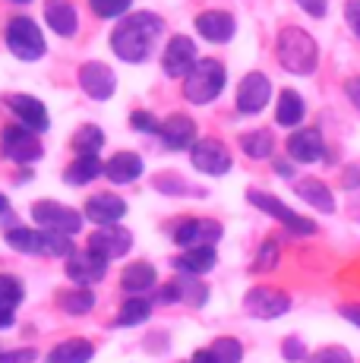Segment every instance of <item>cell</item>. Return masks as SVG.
<instances>
[{
    "mask_svg": "<svg viewBox=\"0 0 360 363\" xmlns=\"http://www.w3.org/2000/svg\"><path fill=\"white\" fill-rule=\"evenodd\" d=\"M6 243L10 250L16 253H26V256H64L70 259L76 253L73 247V237L67 234H54V231H35V228H6Z\"/></svg>",
    "mask_w": 360,
    "mask_h": 363,
    "instance_id": "3957f363",
    "label": "cell"
},
{
    "mask_svg": "<svg viewBox=\"0 0 360 363\" xmlns=\"http://www.w3.org/2000/svg\"><path fill=\"white\" fill-rule=\"evenodd\" d=\"M152 186H155L158 193H164V196H203L199 186H190L184 177H177V174H162V177L152 180Z\"/></svg>",
    "mask_w": 360,
    "mask_h": 363,
    "instance_id": "836d02e7",
    "label": "cell"
},
{
    "mask_svg": "<svg viewBox=\"0 0 360 363\" xmlns=\"http://www.w3.org/2000/svg\"><path fill=\"white\" fill-rule=\"evenodd\" d=\"M354 184H360V171H357V167L344 174V186H354Z\"/></svg>",
    "mask_w": 360,
    "mask_h": 363,
    "instance_id": "816d5d0a",
    "label": "cell"
},
{
    "mask_svg": "<svg viewBox=\"0 0 360 363\" xmlns=\"http://www.w3.org/2000/svg\"><path fill=\"white\" fill-rule=\"evenodd\" d=\"M275 54H279V64L294 76H310L316 67H320V45L307 29L300 26H285L279 32V45H275Z\"/></svg>",
    "mask_w": 360,
    "mask_h": 363,
    "instance_id": "7a4b0ae2",
    "label": "cell"
},
{
    "mask_svg": "<svg viewBox=\"0 0 360 363\" xmlns=\"http://www.w3.org/2000/svg\"><path fill=\"white\" fill-rule=\"evenodd\" d=\"M123 215H127V202L117 196V193H95V196L86 199V208H82V218L99 228L117 225Z\"/></svg>",
    "mask_w": 360,
    "mask_h": 363,
    "instance_id": "ac0fdd59",
    "label": "cell"
},
{
    "mask_svg": "<svg viewBox=\"0 0 360 363\" xmlns=\"http://www.w3.org/2000/svg\"><path fill=\"white\" fill-rule=\"evenodd\" d=\"M297 6H300L307 16L322 19V16H325V6H329V0H297Z\"/></svg>",
    "mask_w": 360,
    "mask_h": 363,
    "instance_id": "f6af8a7d",
    "label": "cell"
},
{
    "mask_svg": "<svg viewBox=\"0 0 360 363\" xmlns=\"http://www.w3.org/2000/svg\"><path fill=\"white\" fill-rule=\"evenodd\" d=\"M70 145L76 155H99V149L105 145V130L95 127V123H82V127L73 133Z\"/></svg>",
    "mask_w": 360,
    "mask_h": 363,
    "instance_id": "1f68e13d",
    "label": "cell"
},
{
    "mask_svg": "<svg viewBox=\"0 0 360 363\" xmlns=\"http://www.w3.org/2000/svg\"><path fill=\"white\" fill-rule=\"evenodd\" d=\"M57 306L67 313V316H86L95 306V294L89 288H67L57 291Z\"/></svg>",
    "mask_w": 360,
    "mask_h": 363,
    "instance_id": "4dcf8cb0",
    "label": "cell"
},
{
    "mask_svg": "<svg viewBox=\"0 0 360 363\" xmlns=\"http://www.w3.org/2000/svg\"><path fill=\"white\" fill-rule=\"evenodd\" d=\"M275 265H279V243L269 237L266 243H262V250L256 253V262H253V269L256 272H272Z\"/></svg>",
    "mask_w": 360,
    "mask_h": 363,
    "instance_id": "f35d334b",
    "label": "cell"
},
{
    "mask_svg": "<svg viewBox=\"0 0 360 363\" xmlns=\"http://www.w3.org/2000/svg\"><path fill=\"white\" fill-rule=\"evenodd\" d=\"M108 275V259L95 256L92 250H79L67 259V278L76 284V288H92V284L105 281Z\"/></svg>",
    "mask_w": 360,
    "mask_h": 363,
    "instance_id": "4fadbf2b",
    "label": "cell"
},
{
    "mask_svg": "<svg viewBox=\"0 0 360 363\" xmlns=\"http://www.w3.org/2000/svg\"><path fill=\"white\" fill-rule=\"evenodd\" d=\"M281 357H285L288 363H303L307 360V345H303L297 335H291V338L281 341Z\"/></svg>",
    "mask_w": 360,
    "mask_h": 363,
    "instance_id": "60d3db41",
    "label": "cell"
},
{
    "mask_svg": "<svg viewBox=\"0 0 360 363\" xmlns=\"http://www.w3.org/2000/svg\"><path fill=\"white\" fill-rule=\"evenodd\" d=\"M10 4H32V0H10Z\"/></svg>",
    "mask_w": 360,
    "mask_h": 363,
    "instance_id": "11a10c76",
    "label": "cell"
},
{
    "mask_svg": "<svg viewBox=\"0 0 360 363\" xmlns=\"http://www.w3.org/2000/svg\"><path fill=\"white\" fill-rule=\"evenodd\" d=\"M6 208H10V199H6L4 193H0V215H6Z\"/></svg>",
    "mask_w": 360,
    "mask_h": 363,
    "instance_id": "db71d44e",
    "label": "cell"
},
{
    "mask_svg": "<svg viewBox=\"0 0 360 363\" xmlns=\"http://www.w3.org/2000/svg\"><path fill=\"white\" fill-rule=\"evenodd\" d=\"M158 139L171 152L193 149V143H196V123L186 114H168L164 121H158Z\"/></svg>",
    "mask_w": 360,
    "mask_h": 363,
    "instance_id": "e0dca14e",
    "label": "cell"
},
{
    "mask_svg": "<svg viewBox=\"0 0 360 363\" xmlns=\"http://www.w3.org/2000/svg\"><path fill=\"white\" fill-rule=\"evenodd\" d=\"M6 108H10L13 117H19V123L32 133H45L47 127H51V121H47V108L38 99H32V95H23V92L6 95Z\"/></svg>",
    "mask_w": 360,
    "mask_h": 363,
    "instance_id": "ffe728a7",
    "label": "cell"
},
{
    "mask_svg": "<svg viewBox=\"0 0 360 363\" xmlns=\"http://www.w3.org/2000/svg\"><path fill=\"white\" fill-rule=\"evenodd\" d=\"M186 363H215V360H212L209 347H203V351H196V354H193V357H190V360H186Z\"/></svg>",
    "mask_w": 360,
    "mask_h": 363,
    "instance_id": "f907efd6",
    "label": "cell"
},
{
    "mask_svg": "<svg viewBox=\"0 0 360 363\" xmlns=\"http://www.w3.org/2000/svg\"><path fill=\"white\" fill-rule=\"evenodd\" d=\"M130 127L140 133H158V121L149 111H133V114H130Z\"/></svg>",
    "mask_w": 360,
    "mask_h": 363,
    "instance_id": "b9f144b4",
    "label": "cell"
},
{
    "mask_svg": "<svg viewBox=\"0 0 360 363\" xmlns=\"http://www.w3.org/2000/svg\"><path fill=\"white\" fill-rule=\"evenodd\" d=\"M0 155L10 158L13 164H35L45 149L38 143V133L26 130L23 123H13L0 130Z\"/></svg>",
    "mask_w": 360,
    "mask_h": 363,
    "instance_id": "52a82bcc",
    "label": "cell"
},
{
    "mask_svg": "<svg viewBox=\"0 0 360 363\" xmlns=\"http://www.w3.org/2000/svg\"><path fill=\"white\" fill-rule=\"evenodd\" d=\"M45 19L54 29V35H64V38L76 35V26H79V13H76V6L70 4V0H47Z\"/></svg>",
    "mask_w": 360,
    "mask_h": 363,
    "instance_id": "cb8c5ba5",
    "label": "cell"
},
{
    "mask_svg": "<svg viewBox=\"0 0 360 363\" xmlns=\"http://www.w3.org/2000/svg\"><path fill=\"white\" fill-rule=\"evenodd\" d=\"M162 32H164L162 16H155V13H149V10L130 13V16H123L120 23L114 26V32H111V51L120 60H127V64H142V60L152 57Z\"/></svg>",
    "mask_w": 360,
    "mask_h": 363,
    "instance_id": "6da1fadb",
    "label": "cell"
},
{
    "mask_svg": "<svg viewBox=\"0 0 360 363\" xmlns=\"http://www.w3.org/2000/svg\"><path fill=\"white\" fill-rule=\"evenodd\" d=\"M6 48H10L13 57L19 60H38L45 57L47 45H45V35L29 16H13L6 23Z\"/></svg>",
    "mask_w": 360,
    "mask_h": 363,
    "instance_id": "5b68a950",
    "label": "cell"
},
{
    "mask_svg": "<svg viewBox=\"0 0 360 363\" xmlns=\"http://www.w3.org/2000/svg\"><path fill=\"white\" fill-rule=\"evenodd\" d=\"M32 218H35V225L41 231H54V234H79L82 228V215L76 212V208L64 206V202H54V199H38L35 206H32Z\"/></svg>",
    "mask_w": 360,
    "mask_h": 363,
    "instance_id": "ba28073f",
    "label": "cell"
},
{
    "mask_svg": "<svg viewBox=\"0 0 360 363\" xmlns=\"http://www.w3.org/2000/svg\"><path fill=\"white\" fill-rule=\"evenodd\" d=\"M196 32L212 45H225V41L234 38L237 23H234V16L227 10H203L196 16Z\"/></svg>",
    "mask_w": 360,
    "mask_h": 363,
    "instance_id": "44dd1931",
    "label": "cell"
},
{
    "mask_svg": "<svg viewBox=\"0 0 360 363\" xmlns=\"http://www.w3.org/2000/svg\"><path fill=\"white\" fill-rule=\"evenodd\" d=\"M155 284H158V272H155V265H149V262H130L120 275V288L133 297L152 291Z\"/></svg>",
    "mask_w": 360,
    "mask_h": 363,
    "instance_id": "d4e9b609",
    "label": "cell"
},
{
    "mask_svg": "<svg viewBox=\"0 0 360 363\" xmlns=\"http://www.w3.org/2000/svg\"><path fill=\"white\" fill-rule=\"evenodd\" d=\"M79 86L89 99L108 101L117 89V76H114V69L108 64H101V60H89V64L79 67Z\"/></svg>",
    "mask_w": 360,
    "mask_h": 363,
    "instance_id": "9a60e30c",
    "label": "cell"
},
{
    "mask_svg": "<svg viewBox=\"0 0 360 363\" xmlns=\"http://www.w3.org/2000/svg\"><path fill=\"white\" fill-rule=\"evenodd\" d=\"M13 319H16V316H13V313H0V329H10V325H13Z\"/></svg>",
    "mask_w": 360,
    "mask_h": 363,
    "instance_id": "f5cc1de1",
    "label": "cell"
},
{
    "mask_svg": "<svg viewBox=\"0 0 360 363\" xmlns=\"http://www.w3.org/2000/svg\"><path fill=\"white\" fill-rule=\"evenodd\" d=\"M338 313H342L351 325H357V329H360V303H342V306H338Z\"/></svg>",
    "mask_w": 360,
    "mask_h": 363,
    "instance_id": "c3c4849f",
    "label": "cell"
},
{
    "mask_svg": "<svg viewBox=\"0 0 360 363\" xmlns=\"http://www.w3.org/2000/svg\"><path fill=\"white\" fill-rule=\"evenodd\" d=\"M344 19H348L351 32L360 38V0H344Z\"/></svg>",
    "mask_w": 360,
    "mask_h": 363,
    "instance_id": "ee69618b",
    "label": "cell"
},
{
    "mask_svg": "<svg viewBox=\"0 0 360 363\" xmlns=\"http://www.w3.org/2000/svg\"><path fill=\"white\" fill-rule=\"evenodd\" d=\"M149 316H152V300L130 297L127 303L117 310V325H120V329H133V325H142Z\"/></svg>",
    "mask_w": 360,
    "mask_h": 363,
    "instance_id": "d6a6232c",
    "label": "cell"
},
{
    "mask_svg": "<svg viewBox=\"0 0 360 363\" xmlns=\"http://www.w3.org/2000/svg\"><path fill=\"white\" fill-rule=\"evenodd\" d=\"M95 16L101 19H117V16H127V10L133 6V0H89Z\"/></svg>",
    "mask_w": 360,
    "mask_h": 363,
    "instance_id": "8d00e7d4",
    "label": "cell"
},
{
    "mask_svg": "<svg viewBox=\"0 0 360 363\" xmlns=\"http://www.w3.org/2000/svg\"><path fill=\"white\" fill-rule=\"evenodd\" d=\"M38 351L35 347H16V351H0V363H35Z\"/></svg>",
    "mask_w": 360,
    "mask_h": 363,
    "instance_id": "7bdbcfd3",
    "label": "cell"
},
{
    "mask_svg": "<svg viewBox=\"0 0 360 363\" xmlns=\"http://www.w3.org/2000/svg\"><path fill=\"white\" fill-rule=\"evenodd\" d=\"M297 196H300L307 206H313L316 212H335V196L332 190L322 184L320 177H307V180H297Z\"/></svg>",
    "mask_w": 360,
    "mask_h": 363,
    "instance_id": "83f0119b",
    "label": "cell"
},
{
    "mask_svg": "<svg viewBox=\"0 0 360 363\" xmlns=\"http://www.w3.org/2000/svg\"><path fill=\"white\" fill-rule=\"evenodd\" d=\"M190 162L196 171L209 174V177H221V174H227L234 167V158H231V152H227V145L215 136L196 139L190 149Z\"/></svg>",
    "mask_w": 360,
    "mask_h": 363,
    "instance_id": "9c48e42d",
    "label": "cell"
},
{
    "mask_svg": "<svg viewBox=\"0 0 360 363\" xmlns=\"http://www.w3.org/2000/svg\"><path fill=\"white\" fill-rule=\"evenodd\" d=\"M95 357V347L89 338H67L51 347L47 363H89Z\"/></svg>",
    "mask_w": 360,
    "mask_h": 363,
    "instance_id": "4316f807",
    "label": "cell"
},
{
    "mask_svg": "<svg viewBox=\"0 0 360 363\" xmlns=\"http://www.w3.org/2000/svg\"><path fill=\"white\" fill-rule=\"evenodd\" d=\"M26 297V288L19 278L13 275H0V313H13Z\"/></svg>",
    "mask_w": 360,
    "mask_h": 363,
    "instance_id": "e575fe53",
    "label": "cell"
},
{
    "mask_svg": "<svg viewBox=\"0 0 360 363\" xmlns=\"http://www.w3.org/2000/svg\"><path fill=\"white\" fill-rule=\"evenodd\" d=\"M218 262L215 247H196V250H184V253L174 259V269L186 278H199V275H209Z\"/></svg>",
    "mask_w": 360,
    "mask_h": 363,
    "instance_id": "603a6c76",
    "label": "cell"
},
{
    "mask_svg": "<svg viewBox=\"0 0 360 363\" xmlns=\"http://www.w3.org/2000/svg\"><path fill=\"white\" fill-rule=\"evenodd\" d=\"M244 310L250 313L253 319H259V323H272V319L285 316V313L291 310V297L285 294V291L279 288H250L244 297Z\"/></svg>",
    "mask_w": 360,
    "mask_h": 363,
    "instance_id": "30bf717a",
    "label": "cell"
},
{
    "mask_svg": "<svg viewBox=\"0 0 360 363\" xmlns=\"http://www.w3.org/2000/svg\"><path fill=\"white\" fill-rule=\"evenodd\" d=\"M344 95H348V101L360 111V76H351V79L344 82Z\"/></svg>",
    "mask_w": 360,
    "mask_h": 363,
    "instance_id": "7dc6e473",
    "label": "cell"
},
{
    "mask_svg": "<svg viewBox=\"0 0 360 363\" xmlns=\"http://www.w3.org/2000/svg\"><path fill=\"white\" fill-rule=\"evenodd\" d=\"M225 67L215 57H206L196 60V67L184 76V99L190 104H209L215 101L221 92H225Z\"/></svg>",
    "mask_w": 360,
    "mask_h": 363,
    "instance_id": "277c9868",
    "label": "cell"
},
{
    "mask_svg": "<svg viewBox=\"0 0 360 363\" xmlns=\"http://www.w3.org/2000/svg\"><path fill=\"white\" fill-rule=\"evenodd\" d=\"M247 202L250 206H256L259 212H266V215H272L279 225H285L291 234H300V237H307V234H316V221H310V218H303V215H297L291 206H285L279 196H272V193H266V190H247Z\"/></svg>",
    "mask_w": 360,
    "mask_h": 363,
    "instance_id": "8992f818",
    "label": "cell"
},
{
    "mask_svg": "<svg viewBox=\"0 0 360 363\" xmlns=\"http://www.w3.org/2000/svg\"><path fill=\"white\" fill-rule=\"evenodd\" d=\"M307 114V104L297 95V89H281L279 104H275V123L279 127H297Z\"/></svg>",
    "mask_w": 360,
    "mask_h": 363,
    "instance_id": "f1b7e54d",
    "label": "cell"
},
{
    "mask_svg": "<svg viewBox=\"0 0 360 363\" xmlns=\"http://www.w3.org/2000/svg\"><path fill=\"white\" fill-rule=\"evenodd\" d=\"M275 174H279V177H285V180H291V177H294V167H291L288 162H275Z\"/></svg>",
    "mask_w": 360,
    "mask_h": 363,
    "instance_id": "681fc988",
    "label": "cell"
},
{
    "mask_svg": "<svg viewBox=\"0 0 360 363\" xmlns=\"http://www.w3.org/2000/svg\"><path fill=\"white\" fill-rule=\"evenodd\" d=\"M177 300H180V281H171V284H162V288H158L155 303H177Z\"/></svg>",
    "mask_w": 360,
    "mask_h": 363,
    "instance_id": "bcb514c9",
    "label": "cell"
},
{
    "mask_svg": "<svg viewBox=\"0 0 360 363\" xmlns=\"http://www.w3.org/2000/svg\"><path fill=\"white\" fill-rule=\"evenodd\" d=\"M272 99V82L266 73H247L237 86V111L240 114H259Z\"/></svg>",
    "mask_w": 360,
    "mask_h": 363,
    "instance_id": "2e32d148",
    "label": "cell"
},
{
    "mask_svg": "<svg viewBox=\"0 0 360 363\" xmlns=\"http://www.w3.org/2000/svg\"><path fill=\"white\" fill-rule=\"evenodd\" d=\"M237 143L244 149V155L253 158V162H262V158H269L275 152V136L269 130H247Z\"/></svg>",
    "mask_w": 360,
    "mask_h": 363,
    "instance_id": "f546056e",
    "label": "cell"
},
{
    "mask_svg": "<svg viewBox=\"0 0 360 363\" xmlns=\"http://www.w3.org/2000/svg\"><path fill=\"white\" fill-rule=\"evenodd\" d=\"M225 234V228L212 218H186L184 225H177L174 243L180 250H196V247H215Z\"/></svg>",
    "mask_w": 360,
    "mask_h": 363,
    "instance_id": "8fae6325",
    "label": "cell"
},
{
    "mask_svg": "<svg viewBox=\"0 0 360 363\" xmlns=\"http://www.w3.org/2000/svg\"><path fill=\"white\" fill-rule=\"evenodd\" d=\"M180 281V300H186V303H193V306H203L206 300H209V291L203 288L199 281H193V278H177Z\"/></svg>",
    "mask_w": 360,
    "mask_h": 363,
    "instance_id": "74e56055",
    "label": "cell"
},
{
    "mask_svg": "<svg viewBox=\"0 0 360 363\" xmlns=\"http://www.w3.org/2000/svg\"><path fill=\"white\" fill-rule=\"evenodd\" d=\"M105 174V162H101L99 155H76L70 164H67L64 171V180L70 186H86L92 184L95 177H101Z\"/></svg>",
    "mask_w": 360,
    "mask_h": 363,
    "instance_id": "484cf974",
    "label": "cell"
},
{
    "mask_svg": "<svg viewBox=\"0 0 360 363\" xmlns=\"http://www.w3.org/2000/svg\"><path fill=\"white\" fill-rule=\"evenodd\" d=\"M303 363H354V360H351V354L344 347L332 345V347H320L316 354H310Z\"/></svg>",
    "mask_w": 360,
    "mask_h": 363,
    "instance_id": "ab89813d",
    "label": "cell"
},
{
    "mask_svg": "<svg viewBox=\"0 0 360 363\" xmlns=\"http://www.w3.org/2000/svg\"><path fill=\"white\" fill-rule=\"evenodd\" d=\"M142 158L136 152H114L105 162V177L111 184H133L142 177Z\"/></svg>",
    "mask_w": 360,
    "mask_h": 363,
    "instance_id": "7402d4cb",
    "label": "cell"
},
{
    "mask_svg": "<svg viewBox=\"0 0 360 363\" xmlns=\"http://www.w3.org/2000/svg\"><path fill=\"white\" fill-rule=\"evenodd\" d=\"M196 60H199L196 41L186 38V35H174L162 54V69H164V76H171V79H180V76H186L193 67H196Z\"/></svg>",
    "mask_w": 360,
    "mask_h": 363,
    "instance_id": "5bb4252c",
    "label": "cell"
},
{
    "mask_svg": "<svg viewBox=\"0 0 360 363\" xmlns=\"http://www.w3.org/2000/svg\"><path fill=\"white\" fill-rule=\"evenodd\" d=\"M209 354L215 363H240L244 360V345H240L237 338H215Z\"/></svg>",
    "mask_w": 360,
    "mask_h": 363,
    "instance_id": "d590c367",
    "label": "cell"
},
{
    "mask_svg": "<svg viewBox=\"0 0 360 363\" xmlns=\"http://www.w3.org/2000/svg\"><path fill=\"white\" fill-rule=\"evenodd\" d=\"M130 247H133V234L120 225H108V228H99V231L89 237L86 250H92L95 256L111 262V259H123V256L130 253Z\"/></svg>",
    "mask_w": 360,
    "mask_h": 363,
    "instance_id": "7c38bea8",
    "label": "cell"
},
{
    "mask_svg": "<svg viewBox=\"0 0 360 363\" xmlns=\"http://www.w3.org/2000/svg\"><path fill=\"white\" fill-rule=\"evenodd\" d=\"M288 155L294 158L297 164H313V162H320L322 158V152H325V143H322V133L316 130V127H300V130H294L288 136Z\"/></svg>",
    "mask_w": 360,
    "mask_h": 363,
    "instance_id": "d6986e66",
    "label": "cell"
}]
</instances>
